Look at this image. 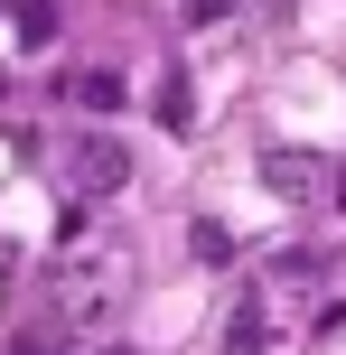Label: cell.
<instances>
[{
    "instance_id": "8",
    "label": "cell",
    "mask_w": 346,
    "mask_h": 355,
    "mask_svg": "<svg viewBox=\"0 0 346 355\" xmlns=\"http://www.w3.org/2000/svg\"><path fill=\"white\" fill-rule=\"evenodd\" d=\"M225 10H234V0H187V28H216Z\"/></svg>"
},
{
    "instance_id": "3",
    "label": "cell",
    "mask_w": 346,
    "mask_h": 355,
    "mask_svg": "<svg viewBox=\"0 0 346 355\" xmlns=\"http://www.w3.org/2000/svg\"><path fill=\"white\" fill-rule=\"evenodd\" d=\"M10 28H19V47H56L66 10H56V0H10Z\"/></svg>"
},
{
    "instance_id": "5",
    "label": "cell",
    "mask_w": 346,
    "mask_h": 355,
    "mask_svg": "<svg viewBox=\"0 0 346 355\" xmlns=\"http://www.w3.org/2000/svg\"><path fill=\"white\" fill-rule=\"evenodd\" d=\"M187 252H197V262H234V234H225L216 215H197V225H187Z\"/></svg>"
},
{
    "instance_id": "7",
    "label": "cell",
    "mask_w": 346,
    "mask_h": 355,
    "mask_svg": "<svg viewBox=\"0 0 346 355\" xmlns=\"http://www.w3.org/2000/svg\"><path fill=\"white\" fill-rule=\"evenodd\" d=\"M159 122H168V131H187V122H197V112H187V85H178V75L159 85Z\"/></svg>"
},
{
    "instance_id": "2",
    "label": "cell",
    "mask_w": 346,
    "mask_h": 355,
    "mask_svg": "<svg viewBox=\"0 0 346 355\" xmlns=\"http://www.w3.org/2000/svg\"><path fill=\"white\" fill-rule=\"evenodd\" d=\"M122 178H131L122 141H85V150H75V187H85V196H112Z\"/></svg>"
},
{
    "instance_id": "6",
    "label": "cell",
    "mask_w": 346,
    "mask_h": 355,
    "mask_svg": "<svg viewBox=\"0 0 346 355\" xmlns=\"http://www.w3.org/2000/svg\"><path fill=\"white\" fill-rule=\"evenodd\" d=\"M75 103H85V112H94V122H103V112H112V103H122V85H112V75H75Z\"/></svg>"
},
{
    "instance_id": "10",
    "label": "cell",
    "mask_w": 346,
    "mask_h": 355,
    "mask_svg": "<svg viewBox=\"0 0 346 355\" xmlns=\"http://www.w3.org/2000/svg\"><path fill=\"white\" fill-rule=\"evenodd\" d=\"M337 206H346V168H337Z\"/></svg>"
},
{
    "instance_id": "1",
    "label": "cell",
    "mask_w": 346,
    "mask_h": 355,
    "mask_svg": "<svg viewBox=\"0 0 346 355\" xmlns=\"http://www.w3.org/2000/svg\"><path fill=\"white\" fill-rule=\"evenodd\" d=\"M318 178H328V168H318L309 150H262V187H272V196H318Z\"/></svg>"
},
{
    "instance_id": "9",
    "label": "cell",
    "mask_w": 346,
    "mask_h": 355,
    "mask_svg": "<svg viewBox=\"0 0 346 355\" xmlns=\"http://www.w3.org/2000/svg\"><path fill=\"white\" fill-rule=\"evenodd\" d=\"M19 355H66V346H56V337H19Z\"/></svg>"
},
{
    "instance_id": "4",
    "label": "cell",
    "mask_w": 346,
    "mask_h": 355,
    "mask_svg": "<svg viewBox=\"0 0 346 355\" xmlns=\"http://www.w3.org/2000/svg\"><path fill=\"white\" fill-rule=\"evenodd\" d=\"M262 318H272L262 300H234V318H225V355H262V346H272V327H262Z\"/></svg>"
}]
</instances>
